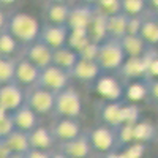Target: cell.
<instances>
[{
    "label": "cell",
    "mask_w": 158,
    "mask_h": 158,
    "mask_svg": "<svg viewBox=\"0 0 158 158\" xmlns=\"http://www.w3.org/2000/svg\"><path fill=\"white\" fill-rule=\"evenodd\" d=\"M6 30L22 44L38 41L40 32H41L38 19L29 13H15L6 22Z\"/></svg>",
    "instance_id": "cell-1"
},
{
    "label": "cell",
    "mask_w": 158,
    "mask_h": 158,
    "mask_svg": "<svg viewBox=\"0 0 158 158\" xmlns=\"http://www.w3.org/2000/svg\"><path fill=\"white\" fill-rule=\"evenodd\" d=\"M10 158H27V156H25V153H13Z\"/></svg>",
    "instance_id": "cell-48"
},
{
    "label": "cell",
    "mask_w": 158,
    "mask_h": 158,
    "mask_svg": "<svg viewBox=\"0 0 158 158\" xmlns=\"http://www.w3.org/2000/svg\"><path fill=\"white\" fill-rule=\"evenodd\" d=\"M25 103V95L18 82L3 84L0 87V111L15 112Z\"/></svg>",
    "instance_id": "cell-8"
},
{
    "label": "cell",
    "mask_w": 158,
    "mask_h": 158,
    "mask_svg": "<svg viewBox=\"0 0 158 158\" xmlns=\"http://www.w3.org/2000/svg\"><path fill=\"white\" fill-rule=\"evenodd\" d=\"M153 18H155V19L158 21V13H155V15H153Z\"/></svg>",
    "instance_id": "cell-50"
},
{
    "label": "cell",
    "mask_w": 158,
    "mask_h": 158,
    "mask_svg": "<svg viewBox=\"0 0 158 158\" xmlns=\"http://www.w3.org/2000/svg\"><path fill=\"white\" fill-rule=\"evenodd\" d=\"M54 135L52 131L43 127H36L29 133V142H30V149H38V150H49L54 146Z\"/></svg>",
    "instance_id": "cell-20"
},
{
    "label": "cell",
    "mask_w": 158,
    "mask_h": 158,
    "mask_svg": "<svg viewBox=\"0 0 158 158\" xmlns=\"http://www.w3.org/2000/svg\"><path fill=\"white\" fill-rule=\"evenodd\" d=\"M149 0H122V13L130 18H138L142 15Z\"/></svg>",
    "instance_id": "cell-32"
},
{
    "label": "cell",
    "mask_w": 158,
    "mask_h": 158,
    "mask_svg": "<svg viewBox=\"0 0 158 158\" xmlns=\"http://www.w3.org/2000/svg\"><path fill=\"white\" fill-rule=\"evenodd\" d=\"M51 131H52V135H54V138L60 142L76 139L82 135L81 133V125L76 122V118H67V117L59 118V120L52 125Z\"/></svg>",
    "instance_id": "cell-11"
},
{
    "label": "cell",
    "mask_w": 158,
    "mask_h": 158,
    "mask_svg": "<svg viewBox=\"0 0 158 158\" xmlns=\"http://www.w3.org/2000/svg\"><path fill=\"white\" fill-rule=\"evenodd\" d=\"M16 62L13 57L0 59V84H11L16 82Z\"/></svg>",
    "instance_id": "cell-27"
},
{
    "label": "cell",
    "mask_w": 158,
    "mask_h": 158,
    "mask_svg": "<svg viewBox=\"0 0 158 158\" xmlns=\"http://www.w3.org/2000/svg\"><path fill=\"white\" fill-rule=\"evenodd\" d=\"M16 125L13 122V117L10 112L0 111V139H3L6 136H10L13 131H16Z\"/></svg>",
    "instance_id": "cell-34"
},
{
    "label": "cell",
    "mask_w": 158,
    "mask_h": 158,
    "mask_svg": "<svg viewBox=\"0 0 158 158\" xmlns=\"http://www.w3.org/2000/svg\"><path fill=\"white\" fill-rule=\"evenodd\" d=\"M25 104L32 108L36 114H49L51 111H54L56 106V94L33 85L25 95Z\"/></svg>",
    "instance_id": "cell-5"
},
{
    "label": "cell",
    "mask_w": 158,
    "mask_h": 158,
    "mask_svg": "<svg viewBox=\"0 0 158 158\" xmlns=\"http://www.w3.org/2000/svg\"><path fill=\"white\" fill-rule=\"evenodd\" d=\"M100 73H101L100 65L95 60H85V59H79L77 63L74 65V68L71 70V76L82 82L97 81Z\"/></svg>",
    "instance_id": "cell-15"
},
{
    "label": "cell",
    "mask_w": 158,
    "mask_h": 158,
    "mask_svg": "<svg viewBox=\"0 0 158 158\" xmlns=\"http://www.w3.org/2000/svg\"><path fill=\"white\" fill-rule=\"evenodd\" d=\"M144 150H146V146L142 142H133V144H130V146L125 147L123 155L127 158H141L144 155Z\"/></svg>",
    "instance_id": "cell-38"
},
{
    "label": "cell",
    "mask_w": 158,
    "mask_h": 158,
    "mask_svg": "<svg viewBox=\"0 0 158 158\" xmlns=\"http://www.w3.org/2000/svg\"><path fill=\"white\" fill-rule=\"evenodd\" d=\"M122 106L123 104L120 101H109L108 104H104L101 109V118L104 120L108 127L118 128L123 125L122 120Z\"/></svg>",
    "instance_id": "cell-23"
},
{
    "label": "cell",
    "mask_w": 158,
    "mask_h": 158,
    "mask_svg": "<svg viewBox=\"0 0 158 158\" xmlns=\"http://www.w3.org/2000/svg\"><path fill=\"white\" fill-rule=\"evenodd\" d=\"M127 97H128V100H131V101H141V100H144V98L149 97L147 87H146L144 79H141V81H133V82L127 87Z\"/></svg>",
    "instance_id": "cell-31"
},
{
    "label": "cell",
    "mask_w": 158,
    "mask_h": 158,
    "mask_svg": "<svg viewBox=\"0 0 158 158\" xmlns=\"http://www.w3.org/2000/svg\"><path fill=\"white\" fill-rule=\"evenodd\" d=\"M104 158H127V156L123 155V152H109V153H106Z\"/></svg>",
    "instance_id": "cell-43"
},
{
    "label": "cell",
    "mask_w": 158,
    "mask_h": 158,
    "mask_svg": "<svg viewBox=\"0 0 158 158\" xmlns=\"http://www.w3.org/2000/svg\"><path fill=\"white\" fill-rule=\"evenodd\" d=\"M97 92L109 101H118L122 97V87L112 77H101L97 82Z\"/></svg>",
    "instance_id": "cell-22"
},
{
    "label": "cell",
    "mask_w": 158,
    "mask_h": 158,
    "mask_svg": "<svg viewBox=\"0 0 158 158\" xmlns=\"http://www.w3.org/2000/svg\"><path fill=\"white\" fill-rule=\"evenodd\" d=\"M48 3H67V0H46Z\"/></svg>",
    "instance_id": "cell-49"
},
{
    "label": "cell",
    "mask_w": 158,
    "mask_h": 158,
    "mask_svg": "<svg viewBox=\"0 0 158 158\" xmlns=\"http://www.w3.org/2000/svg\"><path fill=\"white\" fill-rule=\"evenodd\" d=\"M149 3H150L152 8L155 10V13H158V0H149Z\"/></svg>",
    "instance_id": "cell-45"
},
{
    "label": "cell",
    "mask_w": 158,
    "mask_h": 158,
    "mask_svg": "<svg viewBox=\"0 0 158 158\" xmlns=\"http://www.w3.org/2000/svg\"><path fill=\"white\" fill-rule=\"evenodd\" d=\"M68 35H70L68 25L46 24V25H43V27H41V32H40V36H38V41L48 44L52 51H56V49H60L63 46H67Z\"/></svg>",
    "instance_id": "cell-7"
},
{
    "label": "cell",
    "mask_w": 158,
    "mask_h": 158,
    "mask_svg": "<svg viewBox=\"0 0 158 158\" xmlns=\"http://www.w3.org/2000/svg\"><path fill=\"white\" fill-rule=\"evenodd\" d=\"M92 43V40L89 36L87 30H81V29H76V30H70L68 35V43L67 46H70L73 51H76L77 54L81 52L85 46H89Z\"/></svg>",
    "instance_id": "cell-28"
},
{
    "label": "cell",
    "mask_w": 158,
    "mask_h": 158,
    "mask_svg": "<svg viewBox=\"0 0 158 158\" xmlns=\"http://www.w3.org/2000/svg\"><path fill=\"white\" fill-rule=\"evenodd\" d=\"M0 142H3L5 146H8V149L13 153H25L30 150V142H29V133L21 130H16L13 133L3 139H0Z\"/></svg>",
    "instance_id": "cell-21"
},
{
    "label": "cell",
    "mask_w": 158,
    "mask_h": 158,
    "mask_svg": "<svg viewBox=\"0 0 158 158\" xmlns=\"http://www.w3.org/2000/svg\"><path fill=\"white\" fill-rule=\"evenodd\" d=\"M120 41H122L127 57H142L149 51V48H147L149 44L139 35H127Z\"/></svg>",
    "instance_id": "cell-25"
},
{
    "label": "cell",
    "mask_w": 158,
    "mask_h": 158,
    "mask_svg": "<svg viewBox=\"0 0 158 158\" xmlns=\"http://www.w3.org/2000/svg\"><path fill=\"white\" fill-rule=\"evenodd\" d=\"M125 60H127V54L123 51V46H122L120 40L106 38L104 41L100 43L97 63L100 65L101 70H104V71L120 70L123 67Z\"/></svg>",
    "instance_id": "cell-2"
},
{
    "label": "cell",
    "mask_w": 158,
    "mask_h": 158,
    "mask_svg": "<svg viewBox=\"0 0 158 158\" xmlns=\"http://www.w3.org/2000/svg\"><path fill=\"white\" fill-rule=\"evenodd\" d=\"M139 36L146 41L149 46L158 44V21L152 18L142 19V25L139 30Z\"/></svg>",
    "instance_id": "cell-26"
},
{
    "label": "cell",
    "mask_w": 158,
    "mask_h": 158,
    "mask_svg": "<svg viewBox=\"0 0 158 158\" xmlns=\"http://www.w3.org/2000/svg\"><path fill=\"white\" fill-rule=\"evenodd\" d=\"M117 131V144L128 146L131 141H135V125H122L115 128Z\"/></svg>",
    "instance_id": "cell-36"
},
{
    "label": "cell",
    "mask_w": 158,
    "mask_h": 158,
    "mask_svg": "<svg viewBox=\"0 0 158 158\" xmlns=\"http://www.w3.org/2000/svg\"><path fill=\"white\" fill-rule=\"evenodd\" d=\"M51 158H68V156H67V155H63L62 152H57V153H52Z\"/></svg>",
    "instance_id": "cell-47"
},
{
    "label": "cell",
    "mask_w": 158,
    "mask_h": 158,
    "mask_svg": "<svg viewBox=\"0 0 158 158\" xmlns=\"http://www.w3.org/2000/svg\"><path fill=\"white\" fill-rule=\"evenodd\" d=\"M95 8L104 16H112L122 13V0H98Z\"/></svg>",
    "instance_id": "cell-33"
},
{
    "label": "cell",
    "mask_w": 158,
    "mask_h": 158,
    "mask_svg": "<svg viewBox=\"0 0 158 158\" xmlns=\"http://www.w3.org/2000/svg\"><path fill=\"white\" fill-rule=\"evenodd\" d=\"M59 152L67 155L68 158H89V155L92 152V144L89 141V136L81 135L76 139L62 142Z\"/></svg>",
    "instance_id": "cell-13"
},
{
    "label": "cell",
    "mask_w": 158,
    "mask_h": 158,
    "mask_svg": "<svg viewBox=\"0 0 158 158\" xmlns=\"http://www.w3.org/2000/svg\"><path fill=\"white\" fill-rule=\"evenodd\" d=\"M144 82H146V87H147V94L149 97L158 103V79H153V77H147L144 79Z\"/></svg>",
    "instance_id": "cell-40"
},
{
    "label": "cell",
    "mask_w": 158,
    "mask_h": 158,
    "mask_svg": "<svg viewBox=\"0 0 158 158\" xmlns=\"http://www.w3.org/2000/svg\"><path fill=\"white\" fill-rule=\"evenodd\" d=\"M128 21L130 16H127L125 13H117V15L108 16V38L114 40H122L123 36L128 35Z\"/></svg>",
    "instance_id": "cell-19"
},
{
    "label": "cell",
    "mask_w": 158,
    "mask_h": 158,
    "mask_svg": "<svg viewBox=\"0 0 158 158\" xmlns=\"http://www.w3.org/2000/svg\"><path fill=\"white\" fill-rule=\"evenodd\" d=\"M106 22H108V16H104V15H101V13L97 11L94 19H92V22H90V25H89V29H87L89 36H90V40L94 43H98L100 44L101 41H104V40L108 38Z\"/></svg>",
    "instance_id": "cell-24"
},
{
    "label": "cell",
    "mask_w": 158,
    "mask_h": 158,
    "mask_svg": "<svg viewBox=\"0 0 158 158\" xmlns=\"http://www.w3.org/2000/svg\"><path fill=\"white\" fill-rule=\"evenodd\" d=\"M44 15H46V19L49 24L68 25L71 6H68V3H46Z\"/></svg>",
    "instance_id": "cell-17"
},
{
    "label": "cell",
    "mask_w": 158,
    "mask_h": 158,
    "mask_svg": "<svg viewBox=\"0 0 158 158\" xmlns=\"http://www.w3.org/2000/svg\"><path fill=\"white\" fill-rule=\"evenodd\" d=\"M79 2H81V3H87V5H97V2H98V0H79Z\"/></svg>",
    "instance_id": "cell-46"
},
{
    "label": "cell",
    "mask_w": 158,
    "mask_h": 158,
    "mask_svg": "<svg viewBox=\"0 0 158 158\" xmlns=\"http://www.w3.org/2000/svg\"><path fill=\"white\" fill-rule=\"evenodd\" d=\"M70 73L65 71L56 65H49L48 68H43L40 71V77H38V82L36 85L46 89L49 92H54V94H59V92L65 90L68 85V79H70Z\"/></svg>",
    "instance_id": "cell-4"
},
{
    "label": "cell",
    "mask_w": 158,
    "mask_h": 158,
    "mask_svg": "<svg viewBox=\"0 0 158 158\" xmlns=\"http://www.w3.org/2000/svg\"><path fill=\"white\" fill-rule=\"evenodd\" d=\"M18 0H0V5L2 6H10V5H13V3H16Z\"/></svg>",
    "instance_id": "cell-44"
},
{
    "label": "cell",
    "mask_w": 158,
    "mask_h": 158,
    "mask_svg": "<svg viewBox=\"0 0 158 158\" xmlns=\"http://www.w3.org/2000/svg\"><path fill=\"white\" fill-rule=\"evenodd\" d=\"M95 13H97V10H95L94 5L79 3V5L73 6L70 19H68V29L70 30H76V29L87 30L92 19L95 16Z\"/></svg>",
    "instance_id": "cell-10"
},
{
    "label": "cell",
    "mask_w": 158,
    "mask_h": 158,
    "mask_svg": "<svg viewBox=\"0 0 158 158\" xmlns=\"http://www.w3.org/2000/svg\"><path fill=\"white\" fill-rule=\"evenodd\" d=\"M40 71L41 70H40L36 65H33L30 60L22 57L16 62V82L21 84V85L33 87L38 82Z\"/></svg>",
    "instance_id": "cell-14"
},
{
    "label": "cell",
    "mask_w": 158,
    "mask_h": 158,
    "mask_svg": "<svg viewBox=\"0 0 158 158\" xmlns=\"http://www.w3.org/2000/svg\"><path fill=\"white\" fill-rule=\"evenodd\" d=\"M153 136H155V128H153L149 122L142 120V122H138V123L135 125V141H136V142L146 144V142H149Z\"/></svg>",
    "instance_id": "cell-30"
},
{
    "label": "cell",
    "mask_w": 158,
    "mask_h": 158,
    "mask_svg": "<svg viewBox=\"0 0 158 158\" xmlns=\"http://www.w3.org/2000/svg\"><path fill=\"white\" fill-rule=\"evenodd\" d=\"M27 158H51V155L46 150H38V149H30L29 152H25Z\"/></svg>",
    "instance_id": "cell-42"
},
{
    "label": "cell",
    "mask_w": 158,
    "mask_h": 158,
    "mask_svg": "<svg viewBox=\"0 0 158 158\" xmlns=\"http://www.w3.org/2000/svg\"><path fill=\"white\" fill-rule=\"evenodd\" d=\"M141 25H142L141 16H138V18H130V21H128V35H139Z\"/></svg>",
    "instance_id": "cell-41"
},
{
    "label": "cell",
    "mask_w": 158,
    "mask_h": 158,
    "mask_svg": "<svg viewBox=\"0 0 158 158\" xmlns=\"http://www.w3.org/2000/svg\"><path fill=\"white\" fill-rule=\"evenodd\" d=\"M139 109L135 104H123L122 106V120L123 125H136L139 122Z\"/></svg>",
    "instance_id": "cell-35"
},
{
    "label": "cell",
    "mask_w": 158,
    "mask_h": 158,
    "mask_svg": "<svg viewBox=\"0 0 158 158\" xmlns=\"http://www.w3.org/2000/svg\"><path fill=\"white\" fill-rule=\"evenodd\" d=\"M147 70H149V60H147V56L144 54L142 57H127L123 67L118 71L127 79L141 81V79L147 77Z\"/></svg>",
    "instance_id": "cell-12"
},
{
    "label": "cell",
    "mask_w": 158,
    "mask_h": 158,
    "mask_svg": "<svg viewBox=\"0 0 158 158\" xmlns=\"http://www.w3.org/2000/svg\"><path fill=\"white\" fill-rule=\"evenodd\" d=\"M82 111V101L79 94L71 89L67 87L65 90L56 94V106L54 112L59 117H67V118H76Z\"/></svg>",
    "instance_id": "cell-3"
},
{
    "label": "cell",
    "mask_w": 158,
    "mask_h": 158,
    "mask_svg": "<svg viewBox=\"0 0 158 158\" xmlns=\"http://www.w3.org/2000/svg\"><path fill=\"white\" fill-rule=\"evenodd\" d=\"M77 60H79L77 52L73 51L70 46H63L60 49H56L54 54H52V65L68 71L70 74H71V70L74 68V65L77 63Z\"/></svg>",
    "instance_id": "cell-18"
},
{
    "label": "cell",
    "mask_w": 158,
    "mask_h": 158,
    "mask_svg": "<svg viewBox=\"0 0 158 158\" xmlns=\"http://www.w3.org/2000/svg\"><path fill=\"white\" fill-rule=\"evenodd\" d=\"M36 112L29 108L27 104H22L19 109H16L15 112H11L13 117V122H15L16 128L21 131H25V133H30L32 130L36 128Z\"/></svg>",
    "instance_id": "cell-16"
},
{
    "label": "cell",
    "mask_w": 158,
    "mask_h": 158,
    "mask_svg": "<svg viewBox=\"0 0 158 158\" xmlns=\"http://www.w3.org/2000/svg\"><path fill=\"white\" fill-rule=\"evenodd\" d=\"M147 60H149V70H147V77L158 79V54L153 52V49H149L146 52ZM146 77V79H147Z\"/></svg>",
    "instance_id": "cell-37"
},
{
    "label": "cell",
    "mask_w": 158,
    "mask_h": 158,
    "mask_svg": "<svg viewBox=\"0 0 158 158\" xmlns=\"http://www.w3.org/2000/svg\"><path fill=\"white\" fill-rule=\"evenodd\" d=\"M92 144V149H95L103 153H109L117 146V131L112 127H97L87 135Z\"/></svg>",
    "instance_id": "cell-6"
},
{
    "label": "cell",
    "mask_w": 158,
    "mask_h": 158,
    "mask_svg": "<svg viewBox=\"0 0 158 158\" xmlns=\"http://www.w3.org/2000/svg\"><path fill=\"white\" fill-rule=\"evenodd\" d=\"M52 54H54V51L41 41L27 44V48L24 51V57L30 60L33 65H36L40 70L48 68L49 65H52Z\"/></svg>",
    "instance_id": "cell-9"
},
{
    "label": "cell",
    "mask_w": 158,
    "mask_h": 158,
    "mask_svg": "<svg viewBox=\"0 0 158 158\" xmlns=\"http://www.w3.org/2000/svg\"><path fill=\"white\" fill-rule=\"evenodd\" d=\"M19 41L13 36L6 29L0 33V56L2 57H13L15 51L18 49Z\"/></svg>",
    "instance_id": "cell-29"
},
{
    "label": "cell",
    "mask_w": 158,
    "mask_h": 158,
    "mask_svg": "<svg viewBox=\"0 0 158 158\" xmlns=\"http://www.w3.org/2000/svg\"><path fill=\"white\" fill-rule=\"evenodd\" d=\"M98 49H100V44L98 43H94L92 41L89 46H85L81 52H79V59H85V60H95L97 62V57H98Z\"/></svg>",
    "instance_id": "cell-39"
}]
</instances>
